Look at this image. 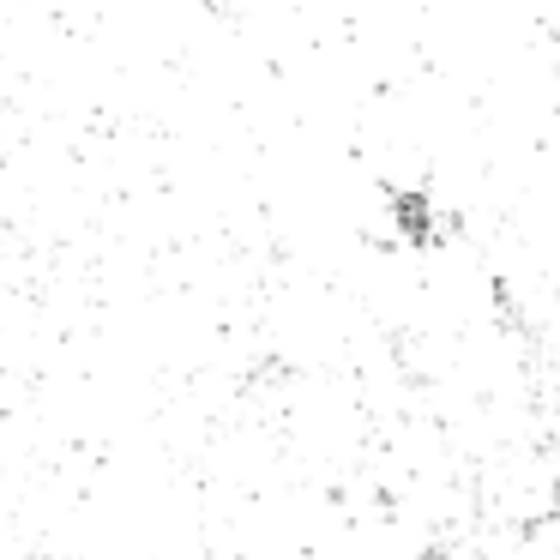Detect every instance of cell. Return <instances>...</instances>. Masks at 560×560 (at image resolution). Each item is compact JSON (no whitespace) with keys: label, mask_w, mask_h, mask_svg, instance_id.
Instances as JSON below:
<instances>
[{"label":"cell","mask_w":560,"mask_h":560,"mask_svg":"<svg viewBox=\"0 0 560 560\" xmlns=\"http://www.w3.org/2000/svg\"><path fill=\"white\" fill-rule=\"evenodd\" d=\"M392 218H398V230L410 235V242H428V235H434V218H428L422 194H392Z\"/></svg>","instance_id":"1"}]
</instances>
